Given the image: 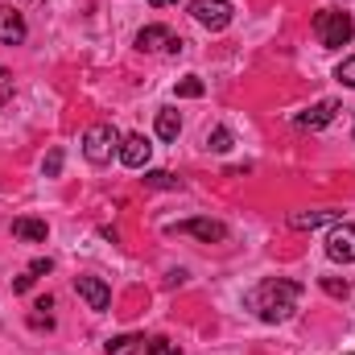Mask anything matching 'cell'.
<instances>
[{
	"label": "cell",
	"mask_w": 355,
	"mask_h": 355,
	"mask_svg": "<svg viewBox=\"0 0 355 355\" xmlns=\"http://www.w3.org/2000/svg\"><path fill=\"white\" fill-rule=\"evenodd\" d=\"M137 352H141V339L137 335H116L107 343V355H137Z\"/></svg>",
	"instance_id": "obj_17"
},
{
	"label": "cell",
	"mask_w": 355,
	"mask_h": 355,
	"mask_svg": "<svg viewBox=\"0 0 355 355\" xmlns=\"http://www.w3.org/2000/svg\"><path fill=\"white\" fill-rule=\"evenodd\" d=\"M0 42H4V46H21V42H25V21H21V12L8 8V4H0Z\"/></svg>",
	"instance_id": "obj_11"
},
{
	"label": "cell",
	"mask_w": 355,
	"mask_h": 355,
	"mask_svg": "<svg viewBox=\"0 0 355 355\" xmlns=\"http://www.w3.org/2000/svg\"><path fill=\"white\" fill-rule=\"evenodd\" d=\"M314 37H318L322 46H331V50L347 46V42L355 37L352 12H343V8H327V12H318V17H314Z\"/></svg>",
	"instance_id": "obj_2"
},
{
	"label": "cell",
	"mask_w": 355,
	"mask_h": 355,
	"mask_svg": "<svg viewBox=\"0 0 355 355\" xmlns=\"http://www.w3.org/2000/svg\"><path fill=\"white\" fill-rule=\"evenodd\" d=\"M335 227L339 223V211H293L289 215V227L293 232H314V227Z\"/></svg>",
	"instance_id": "obj_10"
},
{
	"label": "cell",
	"mask_w": 355,
	"mask_h": 355,
	"mask_svg": "<svg viewBox=\"0 0 355 355\" xmlns=\"http://www.w3.org/2000/svg\"><path fill=\"white\" fill-rule=\"evenodd\" d=\"M178 132H182V116H178L174 107H162L157 112V137L162 141H178Z\"/></svg>",
	"instance_id": "obj_14"
},
{
	"label": "cell",
	"mask_w": 355,
	"mask_h": 355,
	"mask_svg": "<svg viewBox=\"0 0 355 355\" xmlns=\"http://www.w3.org/2000/svg\"><path fill=\"white\" fill-rule=\"evenodd\" d=\"M232 12H236V8H232L227 0H190V17H194L198 25L215 29V33L232 25Z\"/></svg>",
	"instance_id": "obj_5"
},
{
	"label": "cell",
	"mask_w": 355,
	"mask_h": 355,
	"mask_svg": "<svg viewBox=\"0 0 355 355\" xmlns=\"http://www.w3.org/2000/svg\"><path fill=\"white\" fill-rule=\"evenodd\" d=\"M120 141L124 137L112 124H91L87 132H83V157H87L91 166H107L112 153H120Z\"/></svg>",
	"instance_id": "obj_3"
},
{
	"label": "cell",
	"mask_w": 355,
	"mask_h": 355,
	"mask_svg": "<svg viewBox=\"0 0 355 355\" xmlns=\"http://www.w3.org/2000/svg\"><path fill=\"white\" fill-rule=\"evenodd\" d=\"M58 170H62V149H54V153L46 157V178H54Z\"/></svg>",
	"instance_id": "obj_22"
},
{
	"label": "cell",
	"mask_w": 355,
	"mask_h": 355,
	"mask_svg": "<svg viewBox=\"0 0 355 355\" xmlns=\"http://www.w3.org/2000/svg\"><path fill=\"white\" fill-rule=\"evenodd\" d=\"M166 50H170V54H182V50H186V42H182V37H170V46H166Z\"/></svg>",
	"instance_id": "obj_26"
},
{
	"label": "cell",
	"mask_w": 355,
	"mask_h": 355,
	"mask_svg": "<svg viewBox=\"0 0 355 355\" xmlns=\"http://www.w3.org/2000/svg\"><path fill=\"white\" fill-rule=\"evenodd\" d=\"M33 281H37V277H33V272H21V277H17V281H12V293H25V289H29V285H33Z\"/></svg>",
	"instance_id": "obj_24"
},
{
	"label": "cell",
	"mask_w": 355,
	"mask_h": 355,
	"mask_svg": "<svg viewBox=\"0 0 355 355\" xmlns=\"http://www.w3.org/2000/svg\"><path fill=\"white\" fill-rule=\"evenodd\" d=\"M335 79H339L343 87H355V58H343V62L335 67Z\"/></svg>",
	"instance_id": "obj_20"
},
{
	"label": "cell",
	"mask_w": 355,
	"mask_h": 355,
	"mask_svg": "<svg viewBox=\"0 0 355 355\" xmlns=\"http://www.w3.org/2000/svg\"><path fill=\"white\" fill-rule=\"evenodd\" d=\"M347 355H355V352H347Z\"/></svg>",
	"instance_id": "obj_28"
},
{
	"label": "cell",
	"mask_w": 355,
	"mask_h": 355,
	"mask_svg": "<svg viewBox=\"0 0 355 355\" xmlns=\"http://www.w3.org/2000/svg\"><path fill=\"white\" fill-rule=\"evenodd\" d=\"M335 112H339V103H335V99H322V103H314V107H306V112L297 116V128L318 132V128H327V124L335 120Z\"/></svg>",
	"instance_id": "obj_9"
},
{
	"label": "cell",
	"mask_w": 355,
	"mask_h": 355,
	"mask_svg": "<svg viewBox=\"0 0 355 355\" xmlns=\"http://www.w3.org/2000/svg\"><path fill=\"white\" fill-rule=\"evenodd\" d=\"M327 257L339 265H355V223H335L327 236Z\"/></svg>",
	"instance_id": "obj_6"
},
{
	"label": "cell",
	"mask_w": 355,
	"mask_h": 355,
	"mask_svg": "<svg viewBox=\"0 0 355 355\" xmlns=\"http://www.w3.org/2000/svg\"><path fill=\"white\" fill-rule=\"evenodd\" d=\"M12 95V71H0V103Z\"/></svg>",
	"instance_id": "obj_23"
},
{
	"label": "cell",
	"mask_w": 355,
	"mask_h": 355,
	"mask_svg": "<svg viewBox=\"0 0 355 355\" xmlns=\"http://www.w3.org/2000/svg\"><path fill=\"white\" fill-rule=\"evenodd\" d=\"M12 236L33 240V244H46L50 227H46V219H29V215H21V219H12Z\"/></svg>",
	"instance_id": "obj_13"
},
{
	"label": "cell",
	"mask_w": 355,
	"mask_h": 355,
	"mask_svg": "<svg viewBox=\"0 0 355 355\" xmlns=\"http://www.w3.org/2000/svg\"><path fill=\"white\" fill-rule=\"evenodd\" d=\"M302 302V285L285 281V277H268L248 293V310H257L261 322H285Z\"/></svg>",
	"instance_id": "obj_1"
},
{
	"label": "cell",
	"mask_w": 355,
	"mask_h": 355,
	"mask_svg": "<svg viewBox=\"0 0 355 355\" xmlns=\"http://www.w3.org/2000/svg\"><path fill=\"white\" fill-rule=\"evenodd\" d=\"M153 8H166V4H182V0H149Z\"/></svg>",
	"instance_id": "obj_27"
},
{
	"label": "cell",
	"mask_w": 355,
	"mask_h": 355,
	"mask_svg": "<svg viewBox=\"0 0 355 355\" xmlns=\"http://www.w3.org/2000/svg\"><path fill=\"white\" fill-rule=\"evenodd\" d=\"M322 289H327L331 297H347V289H352V285H347V281H339V277H322Z\"/></svg>",
	"instance_id": "obj_21"
},
{
	"label": "cell",
	"mask_w": 355,
	"mask_h": 355,
	"mask_svg": "<svg viewBox=\"0 0 355 355\" xmlns=\"http://www.w3.org/2000/svg\"><path fill=\"white\" fill-rule=\"evenodd\" d=\"M50 261H46V257H37V261H33V265H29V272H33V277H42V272H50Z\"/></svg>",
	"instance_id": "obj_25"
},
{
	"label": "cell",
	"mask_w": 355,
	"mask_h": 355,
	"mask_svg": "<svg viewBox=\"0 0 355 355\" xmlns=\"http://www.w3.org/2000/svg\"><path fill=\"white\" fill-rule=\"evenodd\" d=\"M170 29L166 25H145L141 33H137V50H145V54H153V50H166L170 46Z\"/></svg>",
	"instance_id": "obj_12"
},
{
	"label": "cell",
	"mask_w": 355,
	"mask_h": 355,
	"mask_svg": "<svg viewBox=\"0 0 355 355\" xmlns=\"http://www.w3.org/2000/svg\"><path fill=\"white\" fill-rule=\"evenodd\" d=\"M75 293L87 302L91 310H107V302H112V289L99 277H75Z\"/></svg>",
	"instance_id": "obj_8"
},
{
	"label": "cell",
	"mask_w": 355,
	"mask_h": 355,
	"mask_svg": "<svg viewBox=\"0 0 355 355\" xmlns=\"http://www.w3.org/2000/svg\"><path fill=\"white\" fill-rule=\"evenodd\" d=\"M145 186H153V190H178L182 178H174L170 170H149V174H145Z\"/></svg>",
	"instance_id": "obj_16"
},
{
	"label": "cell",
	"mask_w": 355,
	"mask_h": 355,
	"mask_svg": "<svg viewBox=\"0 0 355 355\" xmlns=\"http://www.w3.org/2000/svg\"><path fill=\"white\" fill-rule=\"evenodd\" d=\"M202 79H194V75H186V79H182V83H178V95H182V99H198V95H202Z\"/></svg>",
	"instance_id": "obj_19"
},
{
	"label": "cell",
	"mask_w": 355,
	"mask_h": 355,
	"mask_svg": "<svg viewBox=\"0 0 355 355\" xmlns=\"http://www.w3.org/2000/svg\"><path fill=\"white\" fill-rule=\"evenodd\" d=\"M166 232L170 236H194L202 244H223L227 240V223H219V219H182V223H170Z\"/></svg>",
	"instance_id": "obj_4"
},
{
	"label": "cell",
	"mask_w": 355,
	"mask_h": 355,
	"mask_svg": "<svg viewBox=\"0 0 355 355\" xmlns=\"http://www.w3.org/2000/svg\"><path fill=\"white\" fill-rule=\"evenodd\" d=\"M145 355H182V347L157 335V339H149V347H145Z\"/></svg>",
	"instance_id": "obj_18"
},
{
	"label": "cell",
	"mask_w": 355,
	"mask_h": 355,
	"mask_svg": "<svg viewBox=\"0 0 355 355\" xmlns=\"http://www.w3.org/2000/svg\"><path fill=\"white\" fill-rule=\"evenodd\" d=\"M149 157H153L149 137L132 132V137H124V141H120V162H124L128 170H145V166H149Z\"/></svg>",
	"instance_id": "obj_7"
},
{
	"label": "cell",
	"mask_w": 355,
	"mask_h": 355,
	"mask_svg": "<svg viewBox=\"0 0 355 355\" xmlns=\"http://www.w3.org/2000/svg\"><path fill=\"white\" fill-rule=\"evenodd\" d=\"M232 145H236L232 128H223V124H219V128H211V132H207V149H211V153H227Z\"/></svg>",
	"instance_id": "obj_15"
}]
</instances>
